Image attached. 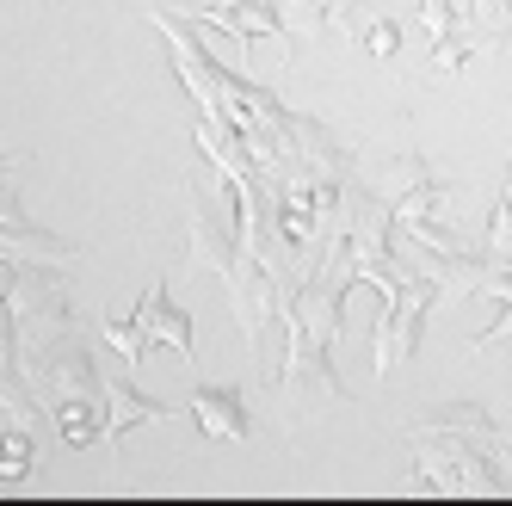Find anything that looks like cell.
Masks as SVG:
<instances>
[{"label":"cell","instance_id":"obj_8","mask_svg":"<svg viewBox=\"0 0 512 506\" xmlns=\"http://www.w3.org/2000/svg\"><path fill=\"white\" fill-rule=\"evenodd\" d=\"M25 463H31L25 432H7V439H0V476H7V482H19V476H25Z\"/></svg>","mask_w":512,"mask_h":506},{"label":"cell","instance_id":"obj_1","mask_svg":"<svg viewBox=\"0 0 512 506\" xmlns=\"http://www.w3.org/2000/svg\"><path fill=\"white\" fill-rule=\"evenodd\" d=\"M99 334L124 352V365H142L155 340H167V346H179L186 358H198V328H192V315H179V309H173V297H167V284H161V278L149 284V291H142L136 315H112Z\"/></svg>","mask_w":512,"mask_h":506},{"label":"cell","instance_id":"obj_4","mask_svg":"<svg viewBox=\"0 0 512 506\" xmlns=\"http://www.w3.org/2000/svg\"><path fill=\"white\" fill-rule=\"evenodd\" d=\"M105 402H112V420L99 426V439H124L136 420H161V414H167V402L142 395V389L130 383V371H105Z\"/></svg>","mask_w":512,"mask_h":506},{"label":"cell","instance_id":"obj_2","mask_svg":"<svg viewBox=\"0 0 512 506\" xmlns=\"http://www.w3.org/2000/svg\"><path fill=\"white\" fill-rule=\"evenodd\" d=\"M235 192H241V179H223L216 192L192 186V260L210 266V272H229L235 266V241H241Z\"/></svg>","mask_w":512,"mask_h":506},{"label":"cell","instance_id":"obj_7","mask_svg":"<svg viewBox=\"0 0 512 506\" xmlns=\"http://www.w3.org/2000/svg\"><path fill=\"white\" fill-rule=\"evenodd\" d=\"M56 414H62V420H56V426H62V439H68V445H87V439H99V426H93V420H87V414H93V408H87V402H62V408H56Z\"/></svg>","mask_w":512,"mask_h":506},{"label":"cell","instance_id":"obj_3","mask_svg":"<svg viewBox=\"0 0 512 506\" xmlns=\"http://www.w3.org/2000/svg\"><path fill=\"white\" fill-rule=\"evenodd\" d=\"M432 291H438L432 278H401L395 291H389V315H383V334H377V371L383 377H395L414 358V346H420V309L432 303Z\"/></svg>","mask_w":512,"mask_h":506},{"label":"cell","instance_id":"obj_6","mask_svg":"<svg viewBox=\"0 0 512 506\" xmlns=\"http://www.w3.org/2000/svg\"><path fill=\"white\" fill-rule=\"evenodd\" d=\"M475 44H506V31H512V0H475Z\"/></svg>","mask_w":512,"mask_h":506},{"label":"cell","instance_id":"obj_9","mask_svg":"<svg viewBox=\"0 0 512 506\" xmlns=\"http://www.w3.org/2000/svg\"><path fill=\"white\" fill-rule=\"evenodd\" d=\"M364 44H371V56H395V44H401V31H395V19H377L371 31H364Z\"/></svg>","mask_w":512,"mask_h":506},{"label":"cell","instance_id":"obj_10","mask_svg":"<svg viewBox=\"0 0 512 506\" xmlns=\"http://www.w3.org/2000/svg\"><path fill=\"white\" fill-rule=\"evenodd\" d=\"M0 229H31L25 223V210H19V198H13V186L0 179Z\"/></svg>","mask_w":512,"mask_h":506},{"label":"cell","instance_id":"obj_5","mask_svg":"<svg viewBox=\"0 0 512 506\" xmlns=\"http://www.w3.org/2000/svg\"><path fill=\"white\" fill-rule=\"evenodd\" d=\"M192 414H198V426L210 432V439H223V445L247 439V408H241V389H235V383L198 389V395H192Z\"/></svg>","mask_w":512,"mask_h":506}]
</instances>
